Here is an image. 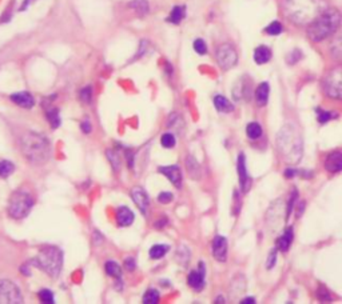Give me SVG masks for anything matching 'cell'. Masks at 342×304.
<instances>
[{"instance_id":"55","label":"cell","mask_w":342,"mask_h":304,"mask_svg":"<svg viewBox=\"0 0 342 304\" xmlns=\"http://www.w3.org/2000/svg\"><path fill=\"white\" fill-rule=\"evenodd\" d=\"M32 2H35V0H25V3H24V6H23V8L27 7V6H29V4H31Z\"/></svg>"},{"instance_id":"7","label":"cell","mask_w":342,"mask_h":304,"mask_svg":"<svg viewBox=\"0 0 342 304\" xmlns=\"http://www.w3.org/2000/svg\"><path fill=\"white\" fill-rule=\"evenodd\" d=\"M324 91L330 99H342V66L333 68L325 76Z\"/></svg>"},{"instance_id":"18","label":"cell","mask_w":342,"mask_h":304,"mask_svg":"<svg viewBox=\"0 0 342 304\" xmlns=\"http://www.w3.org/2000/svg\"><path fill=\"white\" fill-rule=\"evenodd\" d=\"M10 99L14 101L15 104L19 105V107H23V108H32L34 104H35V99L32 96L30 92H16V94H12L10 96Z\"/></svg>"},{"instance_id":"3","label":"cell","mask_w":342,"mask_h":304,"mask_svg":"<svg viewBox=\"0 0 342 304\" xmlns=\"http://www.w3.org/2000/svg\"><path fill=\"white\" fill-rule=\"evenodd\" d=\"M21 152L30 163L43 164L49 159L51 146L44 135L38 132H29L21 137Z\"/></svg>"},{"instance_id":"2","label":"cell","mask_w":342,"mask_h":304,"mask_svg":"<svg viewBox=\"0 0 342 304\" xmlns=\"http://www.w3.org/2000/svg\"><path fill=\"white\" fill-rule=\"evenodd\" d=\"M277 147L286 163L297 164L302 157V137L294 124H285L277 135Z\"/></svg>"},{"instance_id":"46","label":"cell","mask_w":342,"mask_h":304,"mask_svg":"<svg viewBox=\"0 0 342 304\" xmlns=\"http://www.w3.org/2000/svg\"><path fill=\"white\" fill-rule=\"evenodd\" d=\"M275 262H277V248L272 250V251H270V254H269L268 262H266V268L272 269L273 267L275 266Z\"/></svg>"},{"instance_id":"36","label":"cell","mask_w":342,"mask_h":304,"mask_svg":"<svg viewBox=\"0 0 342 304\" xmlns=\"http://www.w3.org/2000/svg\"><path fill=\"white\" fill-rule=\"evenodd\" d=\"M175 143L176 140L173 133H163L162 137H161V144L165 148H173L175 146Z\"/></svg>"},{"instance_id":"40","label":"cell","mask_w":342,"mask_h":304,"mask_svg":"<svg viewBox=\"0 0 342 304\" xmlns=\"http://www.w3.org/2000/svg\"><path fill=\"white\" fill-rule=\"evenodd\" d=\"M183 258V260H182V266H185V264H187L189 263V260H190V251H189V248L187 247H185V245H182L179 248V251H178V255H176V260L178 262H180V259Z\"/></svg>"},{"instance_id":"50","label":"cell","mask_w":342,"mask_h":304,"mask_svg":"<svg viewBox=\"0 0 342 304\" xmlns=\"http://www.w3.org/2000/svg\"><path fill=\"white\" fill-rule=\"evenodd\" d=\"M81 128H82V131H83V132H85V133H90V132H91V129H92L91 123L88 122V120H86V122H83L81 124Z\"/></svg>"},{"instance_id":"35","label":"cell","mask_w":342,"mask_h":304,"mask_svg":"<svg viewBox=\"0 0 342 304\" xmlns=\"http://www.w3.org/2000/svg\"><path fill=\"white\" fill-rule=\"evenodd\" d=\"M159 301V292L154 288L146 291V294L143 295V303L145 304H155Z\"/></svg>"},{"instance_id":"25","label":"cell","mask_w":342,"mask_h":304,"mask_svg":"<svg viewBox=\"0 0 342 304\" xmlns=\"http://www.w3.org/2000/svg\"><path fill=\"white\" fill-rule=\"evenodd\" d=\"M186 16V8L185 6H175L170 12V16L167 18V21L173 23V24H179L180 21L183 20Z\"/></svg>"},{"instance_id":"30","label":"cell","mask_w":342,"mask_h":304,"mask_svg":"<svg viewBox=\"0 0 342 304\" xmlns=\"http://www.w3.org/2000/svg\"><path fill=\"white\" fill-rule=\"evenodd\" d=\"M46 115H47V120H48L52 128H58V127L60 126L62 120H60V116H59V109L55 108V107H51V108H48L46 111Z\"/></svg>"},{"instance_id":"16","label":"cell","mask_w":342,"mask_h":304,"mask_svg":"<svg viewBox=\"0 0 342 304\" xmlns=\"http://www.w3.org/2000/svg\"><path fill=\"white\" fill-rule=\"evenodd\" d=\"M162 175L169 179L171 184L175 185L176 188L182 187V171L178 165H167V167H159L158 170Z\"/></svg>"},{"instance_id":"42","label":"cell","mask_w":342,"mask_h":304,"mask_svg":"<svg viewBox=\"0 0 342 304\" xmlns=\"http://www.w3.org/2000/svg\"><path fill=\"white\" fill-rule=\"evenodd\" d=\"M317 297L321 301H330V300H332V295H330V292L326 290V287H324V286L318 287Z\"/></svg>"},{"instance_id":"15","label":"cell","mask_w":342,"mask_h":304,"mask_svg":"<svg viewBox=\"0 0 342 304\" xmlns=\"http://www.w3.org/2000/svg\"><path fill=\"white\" fill-rule=\"evenodd\" d=\"M213 256L218 262H226L227 259V239L218 235L213 240Z\"/></svg>"},{"instance_id":"9","label":"cell","mask_w":342,"mask_h":304,"mask_svg":"<svg viewBox=\"0 0 342 304\" xmlns=\"http://www.w3.org/2000/svg\"><path fill=\"white\" fill-rule=\"evenodd\" d=\"M215 58H217V63L222 70L227 71L231 70L233 67H235L236 62H238V55L233 46L230 44H222L217 48L215 52Z\"/></svg>"},{"instance_id":"23","label":"cell","mask_w":342,"mask_h":304,"mask_svg":"<svg viewBox=\"0 0 342 304\" xmlns=\"http://www.w3.org/2000/svg\"><path fill=\"white\" fill-rule=\"evenodd\" d=\"M272 59V51L266 46H259L254 51V60L257 64L268 63L269 60Z\"/></svg>"},{"instance_id":"12","label":"cell","mask_w":342,"mask_h":304,"mask_svg":"<svg viewBox=\"0 0 342 304\" xmlns=\"http://www.w3.org/2000/svg\"><path fill=\"white\" fill-rule=\"evenodd\" d=\"M233 96L235 100H249L251 96V80L247 76L241 77L233 88Z\"/></svg>"},{"instance_id":"39","label":"cell","mask_w":342,"mask_h":304,"mask_svg":"<svg viewBox=\"0 0 342 304\" xmlns=\"http://www.w3.org/2000/svg\"><path fill=\"white\" fill-rule=\"evenodd\" d=\"M193 47H194V51L198 55H206V52H207V46H206L203 39H197V40H194Z\"/></svg>"},{"instance_id":"54","label":"cell","mask_w":342,"mask_h":304,"mask_svg":"<svg viewBox=\"0 0 342 304\" xmlns=\"http://www.w3.org/2000/svg\"><path fill=\"white\" fill-rule=\"evenodd\" d=\"M241 303H242V304L255 303V299H254V297H246V299H244V300H241Z\"/></svg>"},{"instance_id":"26","label":"cell","mask_w":342,"mask_h":304,"mask_svg":"<svg viewBox=\"0 0 342 304\" xmlns=\"http://www.w3.org/2000/svg\"><path fill=\"white\" fill-rule=\"evenodd\" d=\"M186 167L187 170H189V174H190V176L193 179H199V176H201V167H199V164H198V161L195 160L194 157L193 156H187L186 157Z\"/></svg>"},{"instance_id":"45","label":"cell","mask_w":342,"mask_h":304,"mask_svg":"<svg viewBox=\"0 0 342 304\" xmlns=\"http://www.w3.org/2000/svg\"><path fill=\"white\" fill-rule=\"evenodd\" d=\"M174 199V195L171 192H161L158 195V202L162 203V204H169V203L173 202Z\"/></svg>"},{"instance_id":"32","label":"cell","mask_w":342,"mask_h":304,"mask_svg":"<svg viewBox=\"0 0 342 304\" xmlns=\"http://www.w3.org/2000/svg\"><path fill=\"white\" fill-rule=\"evenodd\" d=\"M338 118V114H334V112L330 111H324L321 108H317V120L320 124H325V123L330 122L332 119Z\"/></svg>"},{"instance_id":"20","label":"cell","mask_w":342,"mask_h":304,"mask_svg":"<svg viewBox=\"0 0 342 304\" xmlns=\"http://www.w3.org/2000/svg\"><path fill=\"white\" fill-rule=\"evenodd\" d=\"M293 239H294L293 228L287 227L285 231H283V234L277 239V250H279L281 252L289 251L290 245L293 243Z\"/></svg>"},{"instance_id":"4","label":"cell","mask_w":342,"mask_h":304,"mask_svg":"<svg viewBox=\"0 0 342 304\" xmlns=\"http://www.w3.org/2000/svg\"><path fill=\"white\" fill-rule=\"evenodd\" d=\"M341 25V14L334 8H326L307 28V35L313 42H322L333 35Z\"/></svg>"},{"instance_id":"49","label":"cell","mask_w":342,"mask_h":304,"mask_svg":"<svg viewBox=\"0 0 342 304\" xmlns=\"http://www.w3.org/2000/svg\"><path fill=\"white\" fill-rule=\"evenodd\" d=\"M124 155H126V157H127L128 167H130V168L134 167V152H133L131 150H126Z\"/></svg>"},{"instance_id":"19","label":"cell","mask_w":342,"mask_h":304,"mask_svg":"<svg viewBox=\"0 0 342 304\" xmlns=\"http://www.w3.org/2000/svg\"><path fill=\"white\" fill-rule=\"evenodd\" d=\"M134 212L128 207L122 206L117 210V223L119 224L120 227H128V226L134 223Z\"/></svg>"},{"instance_id":"31","label":"cell","mask_w":342,"mask_h":304,"mask_svg":"<svg viewBox=\"0 0 342 304\" xmlns=\"http://www.w3.org/2000/svg\"><path fill=\"white\" fill-rule=\"evenodd\" d=\"M128 6H130V8H133V10L137 11L138 14L141 15V16H143V15L147 14L148 10H150L147 0H131Z\"/></svg>"},{"instance_id":"38","label":"cell","mask_w":342,"mask_h":304,"mask_svg":"<svg viewBox=\"0 0 342 304\" xmlns=\"http://www.w3.org/2000/svg\"><path fill=\"white\" fill-rule=\"evenodd\" d=\"M107 157H109L110 163L113 164L114 170H115V171H119V167H120L119 155H118L117 152H115V151L109 150V151H107Z\"/></svg>"},{"instance_id":"51","label":"cell","mask_w":342,"mask_h":304,"mask_svg":"<svg viewBox=\"0 0 342 304\" xmlns=\"http://www.w3.org/2000/svg\"><path fill=\"white\" fill-rule=\"evenodd\" d=\"M296 175H298V171L297 170H294V168H287V170H285V176L286 178H294Z\"/></svg>"},{"instance_id":"8","label":"cell","mask_w":342,"mask_h":304,"mask_svg":"<svg viewBox=\"0 0 342 304\" xmlns=\"http://www.w3.org/2000/svg\"><path fill=\"white\" fill-rule=\"evenodd\" d=\"M0 303L2 304H19L23 303L19 287L11 280H0Z\"/></svg>"},{"instance_id":"17","label":"cell","mask_w":342,"mask_h":304,"mask_svg":"<svg viewBox=\"0 0 342 304\" xmlns=\"http://www.w3.org/2000/svg\"><path fill=\"white\" fill-rule=\"evenodd\" d=\"M325 168H326V171L332 172V174L342 171V152L339 151L330 152L325 160Z\"/></svg>"},{"instance_id":"53","label":"cell","mask_w":342,"mask_h":304,"mask_svg":"<svg viewBox=\"0 0 342 304\" xmlns=\"http://www.w3.org/2000/svg\"><path fill=\"white\" fill-rule=\"evenodd\" d=\"M303 208H305V202L300 203V207H298V212H297V216L300 217L303 213Z\"/></svg>"},{"instance_id":"10","label":"cell","mask_w":342,"mask_h":304,"mask_svg":"<svg viewBox=\"0 0 342 304\" xmlns=\"http://www.w3.org/2000/svg\"><path fill=\"white\" fill-rule=\"evenodd\" d=\"M236 170H238V179H240V185L242 192H249V189L251 187V179L247 174L246 170V159H245V154L241 152L238 155V163H236Z\"/></svg>"},{"instance_id":"5","label":"cell","mask_w":342,"mask_h":304,"mask_svg":"<svg viewBox=\"0 0 342 304\" xmlns=\"http://www.w3.org/2000/svg\"><path fill=\"white\" fill-rule=\"evenodd\" d=\"M31 263L39 269L44 271L48 277L58 278L62 271V266H63V252L55 245H47Z\"/></svg>"},{"instance_id":"48","label":"cell","mask_w":342,"mask_h":304,"mask_svg":"<svg viewBox=\"0 0 342 304\" xmlns=\"http://www.w3.org/2000/svg\"><path fill=\"white\" fill-rule=\"evenodd\" d=\"M124 267L127 271H134L137 268V262H135L134 258H127L124 260Z\"/></svg>"},{"instance_id":"34","label":"cell","mask_w":342,"mask_h":304,"mask_svg":"<svg viewBox=\"0 0 342 304\" xmlns=\"http://www.w3.org/2000/svg\"><path fill=\"white\" fill-rule=\"evenodd\" d=\"M282 31H283V27L278 20L272 21L268 27L265 28V32H266L268 35H272V36H278Z\"/></svg>"},{"instance_id":"33","label":"cell","mask_w":342,"mask_h":304,"mask_svg":"<svg viewBox=\"0 0 342 304\" xmlns=\"http://www.w3.org/2000/svg\"><path fill=\"white\" fill-rule=\"evenodd\" d=\"M15 171V165L14 163H11L8 160H2L0 161V178H8L14 174Z\"/></svg>"},{"instance_id":"28","label":"cell","mask_w":342,"mask_h":304,"mask_svg":"<svg viewBox=\"0 0 342 304\" xmlns=\"http://www.w3.org/2000/svg\"><path fill=\"white\" fill-rule=\"evenodd\" d=\"M104 269H106L107 275L115 278V279H120V277H122V268H120L119 264H118L117 262H114V260L106 262Z\"/></svg>"},{"instance_id":"24","label":"cell","mask_w":342,"mask_h":304,"mask_svg":"<svg viewBox=\"0 0 342 304\" xmlns=\"http://www.w3.org/2000/svg\"><path fill=\"white\" fill-rule=\"evenodd\" d=\"M330 52L335 60L342 62V31L338 32L330 44Z\"/></svg>"},{"instance_id":"41","label":"cell","mask_w":342,"mask_h":304,"mask_svg":"<svg viewBox=\"0 0 342 304\" xmlns=\"http://www.w3.org/2000/svg\"><path fill=\"white\" fill-rule=\"evenodd\" d=\"M302 52H301V49H293L292 52L287 55L286 60H287V63L289 64H296L298 63L301 59H302Z\"/></svg>"},{"instance_id":"21","label":"cell","mask_w":342,"mask_h":304,"mask_svg":"<svg viewBox=\"0 0 342 304\" xmlns=\"http://www.w3.org/2000/svg\"><path fill=\"white\" fill-rule=\"evenodd\" d=\"M269 92H270V87H269V84L265 81V83H261L255 90V100H257V104L259 107H264L266 105L269 100Z\"/></svg>"},{"instance_id":"13","label":"cell","mask_w":342,"mask_h":304,"mask_svg":"<svg viewBox=\"0 0 342 304\" xmlns=\"http://www.w3.org/2000/svg\"><path fill=\"white\" fill-rule=\"evenodd\" d=\"M283 217V206L281 200H277L274 204H272V208L268 212V226L270 228L273 227V231H275L279 227V222Z\"/></svg>"},{"instance_id":"43","label":"cell","mask_w":342,"mask_h":304,"mask_svg":"<svg viewBox=\"0 0 342 304\" xmlns=\"http://www.w3.org/2000/svg\"><path fill=\"white\" fill-rule=\"evenodd\" d=\"M297 196H298V194H297V191L294 189L293 194H292V196H290L289 203H287V208H286V220L289 219V216L292 215V212H293V207H294V204H296Z\"/></svg>"},{"instance_id":"44","label":"cell","mask_w":342,"mask_h":304,"mask_svg":"<svg viewBox=\"0 0 342 304\" xmlns=\"http://www.w3.org/2000/svg\"><path fill=\"white\" fill-rule=\"evenodd\" d=\"M92 98V88L88 86V87H85L81 91V99L82 101H85V103H90Z\"/></svg>"},{"instance_id":"22","label":"cell","mask_w":342,"mask_h":304,"mask_svg":"<svg viewBox=\"0 0 342 304\" xmlns=\"http://www.w3.org/2000/svg\"><path fill=\"white\" fill-rule=\"evenodd\" d=\"M214 105L215 109L222 114H229V112L234 111V105L230 103L229 99H226L223 95H217L214 98Z\"/></svg>"},{"instance_id":"37","label":"cell","mask_w":342,"mask_h":304,"mask_svg":"<svg viewBox=\"0 0 342 304\" xmlns=\"http://www.w3.org/2000/svg\"><path fill=\"white\" fill-rule=\"evenodd\" d=\"M39 297L40 301L46 304H52L55 303V297H54V294L47 288H43V290L39 291Z\"/></svg>"},{"instance_id":"52","label":"cell","mask_w":342,"mask_h":304,"mask_svg":"<svg viewBox=\"0 0 342 304\" xmlns=\"http://www.w3.org/2000/svg\"><path fill=\"white\" fill-rule=\"evenodd\" d=\"M166 224H167V219L166 217H162V219H159V220L155 223V228H163Z\"/></svg>"},{"instance_id":"1","label":"cell","mask_w":342,"mask_h":304,"mask_svg":"<svg viewBox=\"0 0 342 304\" xmlns=\"http://www.w3.org/2000/svg\"><path fill=\"white\" fill-rule=\"evenodd\" d=\"M286 18L297 25H309L326 10L324 0H282Z\"/></svg>"},{"instance_id":"29","label":"cell","mask_w":342,"mask_h":304,"mask_svg":"<svg viewBox=\"0 0 342 304\" xmlns=\"http://www.w3.org/2000/svg\"><path fill=\"white\" fill-rule=\"evenodd\" d=\"M170 247L167 244H155L152 245L150 248V258L154 259V260H158V259H162L163 256L166 255L169 252Z\"/></svg>"},{"instance_id":"27","label":"cell","mask_w":342,"mask_h":304,"mask_svg":"<svg viewBox=\"0 0 342 304\" xmlns=\"http://www.w3.org/2000/svg\"><path fill=\"white\" fill-rule=\"evenodd\" d=\"M246 135L249 136V139L257 140L262 136V127L259 123L257 122H251L247 124L246 127Z\"/></svg>"},{"instance_id":"47","label":"cell","mask_w":342,"mask_h":304,"mask_svg":"<svg viewBox=\"0 0 342 304\" xmlns=\"http://www.w3.org/2000/svg\"><path fill=\"white\" fill-rule=\"evenodd\" d=\"M234 198V204H233V215L234 216H236L238 215V212H240L241 210V199H240V195H238V192H234L233 195Z\"/></svg>"},{"instance_id":"11","label":"cell","mask_w":342,"mask_h":304,"mask_svg":"<svg viewBox=\"0 0 342 304\" xmlns=\"http://www.w3.org/2000/svg\"><path fill=\"white\" fill-rule=\"evenodd\" d=\"M205 275H206V269L205 264L203 263H199V267L198 269H193L189 277H187V283L189 286L195 291H201L203 287H205Z\"/></svg>"},{"instance_id":"6","label":"cell","mask_w":342,"mask_h":304,"mask_svg":"<svg viewBox=\"0 0 342 304\" xmlns=\"http://www.w3.org/2000/svg\"><path fill=\"white\" fill-rule=\"evenodd\" d=\"M32 207H34V199L29 192L15 191L8 202V215L12 219L20 220L29 215Z\"/></svg>"},{"instance_id":"14","label":"cell","mask_w":342,"mask_h":304,"mask_svg":"<svg viewBox=\"0 0 342 304\" xmlns=\"http://www.w3.org/2000/svg\"><path fill=\"white\" fill-rule=\"evenodd\" d=\"M131 198L134 200V203L137 204V207L139 208L143 215H147L148 206H150V199H148L147 194L143 188L141 187H134L133 191H131Z\"/></svg>"}]
</instances>
